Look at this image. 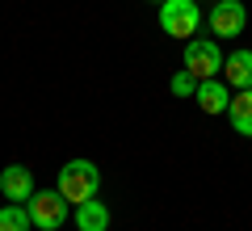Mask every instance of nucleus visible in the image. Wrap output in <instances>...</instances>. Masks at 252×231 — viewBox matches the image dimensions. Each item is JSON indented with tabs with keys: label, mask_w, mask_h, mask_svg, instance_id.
<instances>
[{
	"label": "nucleus",
	"mask_w": 252,
	"mask_h": 231,
	"mask_svg": "<svg viewBox=\"0 0 252 231\" xmlns=\"http://www.w3.org/2000/svg\"><path fill=\"white\" fill-rule=\"evenodd\" d=\"M97 189H101V168L93 160H67L59 168V194L67 198L72 206L97 198Z\"/></svg>",
	"instance_id": "1"
},
{
	"label": "nucleus",
	"mask_w": 252,
	"mask_h": 231,
	"mask_svg": "<svg viewBox=\"0 0 252 231\" xmlns=\"http://www.w3.org/2000/svg\"><path fill=\"white\" fill-rule=\"evenodd\" d=\"M160 26H164V34L189 42V38L198 34V26H202L198 0H164V4H160Z\"/></svg>",
	"instance_id": "2"
},
{
	"label": "nucleus",
	"mask_w": 252,
	"mask_h": 231,
	"mask_svg": "<svg viewBox=\"0 0 252 231\" xmlns=\"http://www.w3.org/2000/svg\"><path fill=\"white\" fill-rule=\"evenodd\" d=\"M30 210V223H34L38 231H59L63 223H67V198L59 194V189H34V198L26 202Z\"/></svg>",
	"instance_id": "3"
},
{
	"label": "nucleus",
	"mask_w": 252,
	"mask_h": 231,
	"mask_svg": "<svg viewBox=\"0 0 252 231\" xmlns=\"http://www.w3.org/2000/svg\"><path fill=\"white\" fill-rule=\"evenodd\" d=\"M185 71L193 80H215L223 76V51L215 38H189L185 42Z\"/></svg>",
	"instance_id": "4"
},
{
	"label": "nucleus",
	"mask_w": 252,
	"mask_h": 231,
	"mask_svg": "<svg viewBox=\"0 0 252 231\" xmlns=\"http://www.w3.org/2000/svg\"><path fill=\"white\" fill-rule=\"evenodd\" d=\"M248 26V9H244V0H215V9H210V30L219 38H235L244 34Z\"/></svg>",
	"instance_id": "5"
},
{
	"label": "nucleus",
	"mask_w": 252,
	"mask_h": 231,
	"mask_svg": "<svg viewBox=\"0 0 252 231\" xmlns=\"http://www.w3.org/2000/svg\"><path fill=\"white\" fill-rule=\"evenodd\" d=\"M0 194L9 198V202L26 206L30 198H34V172H30L26 164H9V168L0 172Z\"/></svg>",
	"instance_id": "6"
},
{
	"label": "nucleus",
	"mask_w": 252,
	"mask_h": 231,
	"mask_svg": "<svg viewBox=\"0 0 252 231\" xmlns=\"http://www.w3.org/2000/svg\"><path fill=\"white\" fill-rule=\"evenodd\" d=\"M193 101L202 105V114H227V101H231V93H227V80H198V89H193Z\"/></svg>",
	"instance_id": "7"
},
{
	"label": "nucleus",
	"mask_w": 252,
	"mask_h": 231,
	"mask_svg": "<svg viewBox=\"0 0 252 231\" xmlns=\"http://www.w3.org/2000/svg\"><path fill=\"white\" fill-rule=\"evenodd\" d=\"M223 76H227V89H252V51H231L223 59Z\"/></svg>",
	"instance_id": "8"
},
{
	"label": "nucleus",
	"mask_w": 252,
	"mask_h": 231,
	"mask_svg": "<svg viewBox=\"0 0 252 231\" xmlns=\"http://www.w3.org/2000/svg\"><path fill=\"white\" fill-rule=\"evenodd\" d=\"M227 118H231L235 134L252 139V89H240L231 101H227Z\"/></svg>",
	"instance_id": "9"
},
{
	"label": "nucleus",
	"mask_w": 252,
	"mask_h": 231,
	"mask_svg": "<svg viewBox=\"0 0 252 231\" xmlns=\"http://www.w3.org/2000/svg\"><path fill=\"white\" fill-rule=\"evenodd\" d=\"M76 227H80V231H109V210H105V202H97V198L80 202V206H76Z\"/></svg>",
	"instance_id": "10"
},
{
	"label": "nucleus",
	"mask_w": 252,
	"mask_h": 231,
	"mask_svg": "<svg viewBox=\"0 0 252 231\" xmlns=\"http://www.w3.org/2000/svg\"><path fill=\"white\" fill-rule=\"evenodd\" d=\"M34 223H30V210L21 202H9L0 206V231H30Z\"/></svg>",
	"instance_id": "11"
},
{
	"label": "nucleus",
	"mask_w": 252,
	"mask_h": 231,
	"mask_svg": "<svg viewBox=\"0 0 252 231\" xmlns=\"http://www.w3.org/2000/svg\"><path fill=\"white\" fill-rule=\"evenodd\" d=\"M168 89H172V97H193V89H198V80H193V76H189V71L181 67L177 76L168 80Z\"/></svg>",
	"instance_id": "12"
},
{
	"label": "nucleus",
	"mask_w": 252,
	"mask_h": 231,
	"mask_svg": "<svg viewBox=\"0 0 252 231\" xmlns=\"http://www.w3.org/2000/svg\"><path fill=\"white\" fill-rule=\"evenodd\" d=\"M156 4H164V0H156Z\"/></svg>",
	"instance_id": "13"
}]
</instances>
